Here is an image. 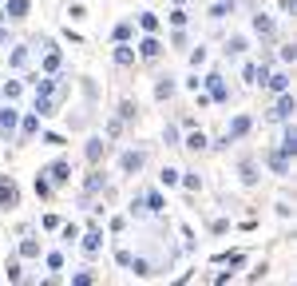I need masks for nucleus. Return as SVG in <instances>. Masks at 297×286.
<instances>
[{"label":"nucleus","instance_id":"cd10ccee","mask_svg":"<svg viewBox=\"0 0 297 286\" xmlns=\"http://www.w3.org/2000/svg\"><path fill=\"white\" fill-rule=\"evenodd\" d=\"M190 64H194V68H198V64H206V48H194V52H190Z\"/></svg>","mask_w":297,"mask_h":286},{"label":"nucleus","instance_id":"5701e85b","mask_svg":"<svg viewBox=\"0 0 297 286\" xmlns=\"http://www.w3.org/2000/svg\"><path fill=\"white\" fill-rule=\"evenodd\" d=\"M36 195H40V199H48V195H52V183H48V179H40V175H36Z\"/></svg>","mask_w":297,"mask_h":286},{"label":"nucleus","instance_id":"a211bd4d","mask_svg":"<svg viewBox=\"0 0 297 286\" xmlns=\"http://www.w3.org/2000/svg\"><path fill=\"white\" fill-rule=\"evenodd\" d=\"M269 88H273V91H285V88H289V75H285V72H278L273 80H269Z\"/></svg>","mask_w":297,"mask_h":286},{"label":"nucleus","instance_id":"2f4dec72","mask_svg":"<svg viewBox=\"0 0 297 286\" xmlns=\"http://www.w3.org/2000/svg\"><path fill=\"white\" fill-rule=\"evenodd\" d=\"M4 40H8V32H4V28H0V44H4Z\"/></svg>","mask_w":297,"mask_h":286},{"label":"nucleus","instance_id":"0eeeda50","mask_svg":"<svg viewBox=\"0 0 297 286\" xmlns=\"http://www.w3.org/2000/svg\"><path fill=\"white\" fill-rule=\"evenodd\" d=\"M139 167H143V155H139V151H127V155H123V171L131 175V171H139Z\"/></svg>","mask_w":297,"mask_h":286},{"label":"nucleus","instance_id":"aec40b11","mask_svg":"<svg viewBox=\"0 0 297 286\" xmlns=\"http://www.w3.org/2000/svg\"><path fill=\"white\" fill-rule=\"evenodd\" d=\"M20 255H40V242H32V239H24V242H20Z\"/></svg>","mask_w":297,"mask_h":286},{"label":"nucleus","instance_id":"4be33fe9","mask_svg":"<svg viewBox=\"0 0 297 286\" xmlns=\"http://www.w3.org/2000/svg\"><path fill=\"white\" fill-rule=\"evenodd\" d=\"M103 187V171H91L88 175V191H99Z\"/></svg>","mask_w":297,"mask_h":286},{"label":"nucleus","instance_id":"f8f14e48","mask_svg":"<svg viewBox=\"0 0 297 286\" xmlns=\"http://www.w3.org/2000/svg\"><path fill=\"white\" fill-rule=\"evenodd\" d=\"M99 246H103V235H99V231H91V235H88V242H83V251H88V255H95Z\"/></svg>","mask_w":297,"mask_h":286},{"label":"nucleus","instance_id":"c756f323","mask_svg":"<svg viewBox=\"0 0 297 286\" xmlns=\"http://www.w3.org/2000/svg\"><path fill=\"white\" fill-rule=\"evenodd\" d=\"M24 60H28V52H24V48H16V52H12V68H20Z\"/></svg>","mask_w":297,"mask_h":286},{"label":"nucleus","instance_id":"f257e3e1","mask_svg":"<svg viewBox=\"0 0 297 286\" xmlns=\"http://www.w3.org/2000/svg\"><path fill=\"white\" fill-rule=\"evenodd\" d=\"M20 203V187L12 179H0V207H16Z\"/></svg>","mask_w":297,"mask_h":286},{"label":"nucleus","instance_id":"6ab92c4d","mask_svg":"<svg viewBox=\"0 0 297 286\" xmlns=\"http://www.w3.org/2000/svg\"><path fill=\"white\" fill-rule=\"evenodd\" d=\"M56 68H59V52L52 48V52L44 56V72H56Z\"/></svg>","mask_w":297,"mask_h":286},{"label":"nucleus","instance_id":"c85d7f7f","mask_svg":"<svg viewBox=\"0 0 297 286\" xmlns=\"http://www.w3.org/2000/svg\"><path fill=\"white\" fill-rule=\"evenodd\" d=\"M4 96H8V100H16V96H20V84H16V80H8V84H4Z\"/></svg>","mask_w":297,"mask_h":286},{"label":"nucleus","instance_id":"9d476101","mask_svg":"<svg viewBox=\"0 0 297 286\" xmlns=\"http://www.w3.org/2000/svg\"><path fill=\"white\" fill-rule=\"evenodd\" d=\"M182 147H190V151H202V147H206V136H202V131H190Z\"/></svg>","mask_w":297,"mask_h":286},{"label":"nucleus","instance_id":"4468645a","mask_svg":"<svg viewBox=\"0 0 297 286\" xmlns=\"http://www.w3.org/2000/svg\"><path fill=\"white\" fill-rule=\"evenodd\" d=\"M155 96H159V100H166V96H175V84H171V75H166V80H159V88H155Z\"/></svg>","mask_w":297,"mask_h":286},{"label":"nucleus","instance_id":"b1692460","mask_svg":"<svg viewBox=\"0 0 297 286\" xmlns=\"http://www.w3.org/2000/svg\"><path fill=\"white\" fill-rule=\"evenodd\" d=\"M36 127H40V120H36V116H28V120H24V139L36 136Z\"/></svg>","mask_w":297,"mask_h":286},{"label":"nucleus","instance_id":"f03ea898","mask_svg":"<svg viewBox=\"0 0 297 286\" xmlns=\"http://www.w3.org/2000/svg\"><path fill=\"white\" fill-rule=\"evenodd\" d=\"M12 131H16V107H0V136L12 139Z\"/></svg>","mask_w":297,"mask_h":286},{"label":"nucleus","instance_id":"393cba45","mask_svg":"<svg viewBox=\"0 0 297 286\" xmlns=\"http://www.w3.org/2000/svg\"><path fill=\"white\" fill-rule=\"evenodd\" d=\"M127 266H131L135 274H151V266H147V262H143V258H131V262H127Z\"/></svg>","mask_w":297,"mask_h":286},{"label":"nucleus","instance_id":"a878e982","mask_svg":"<svg viewBox=\"0 0 297 286\" xmlns=\"http://www.w3.org/2000/svg\"><path fill=\"white\" fill-rule=\"evenodd\" d=\"M175 183H178V171H175V167H166V171H163V187H175Z\"/></svg>","mask_w":297,"mask_h":286},{"label":"nucleus","instance_id":"7ed1b4c3","mask_svg":"<svg viewBox=\"0 0 297 286\" xmlns=\"http://www.w3.org/2000/svg\"><path fill=\"white\" fill-rule=\"evenodd\" d=\"M44 175H52L56 183H68V179H72V163H68V159H56V163L48 167Z\"/></svg>","mask_w":297,"mask_h":286},{"label":"nucleus","instance_id":"ddd939ff","mask_svg":"<svg viewBox=\"0 0 297 286\" xmlns=\"http://www.w3.org/2000/svg\"><path fill=\"white\" fill-rule=\"evenodd\" d=\"M99 155H103V139H91V143H88V159H91V163H99Z\"/></svg>","mask_w":297,"mask_h":286},{"label":"nucleus","instance_id":"9b49d317","mask_svg":"<svg viewBox=\"0 0 297 286\" xmlns=\"http://www.w3.org/2000/svg\"><path fill=\"white\" fill-rule=\"evenodd\" d=\"M226 12H234V0H218V4L210 8V16H214V20H222Z\"/></svg>","mask_w":297,"mask_h":286},{"label":"nucleus","instance_id":"6e6552de","mask_svg":"<svg viewBox=\"0 0 297 286\" xmlns=\"http://www.w3.org/2000/svg\"><path fill=\"white\" fill-rule=\"evenodd\" d=\"M139 52H143V60H155V56H159V52H163V48H159V40H143V44H139Z\"/></svg>","mask_w":297,"mask_h":286},{"label":"nucleus","instance_id":"39448f33","mask_svg":"<svg viewBox=\"0 0 297 286\" xmlns=\"http://www.w3.org/2000/svg\"><path fill=\"white\" fill-rule=\"evenodd\" d=\"M202 84H210V96H214L218 104H222V100H230V91L222 88V75H210V80H202Z\"/></svg>","mask_w":297,"mask_h":286},{"label":"nucleus","instance_id":"f3484780","mask_svg":"<svg viewBox=\"0 0 297 286\" xmlns=\"http://www.w3.org/2000/svg\"><path fill=\"white\" fill-rule=\"evenodd\" d=\"M147 211H155V215L163 211V195H159V191H151V195H147Z\"/></svg>","mask_w":297,"mask_h":286},{"label":"nucleus","instance_id":"dca6fc26","mask_svg":"<svg viewBox=\"0 0 297 286\" xmlns=\"http://www.w3.org/2000/svg\"><path fill=\"white\" fill-rule=\"evenodd\" d=\"M115 64H119V68L135 64V52H131V48H119V52H115Z\"/></svg>","mask_w":297,"mask_h":286},{"label":"nucleus","instance_id":"1a4fd4ad","mask_svg":"<svg viewBox=\"0 0 297 286\" xmlns=\"http://www.w3.org/2000/svg\"><path fill=\"white\" fill-rule=\"evenodd\" d=\"M273 116H278V120H289V116H293V96H285V91H282V104H278Z\"/></svg>","mask_w":297,"mask_h":286},{"label":"nucleus","instance_id":"423d86ee","mask_svg":"<svg viewBox=\"0 0 297 286\" xmlns=\"http://www.w3.org/2000/svg\"><path fill=\"white\" fill-rule=\"evenodd\" d=\"M24 12H28V0H8V8H4V20H20Z\"/></svg>","mask_w":297,"mask_h":286},{"label":"nucleus","instance_id":"bb28decb","mask_svg":"<svg viewBox=\"0 0 297 286\" xmlns=\"http://www.w3.org/2000/svg\"><path fill=\"white\" fill-rule=\"evenodd\" d=\"M127 36H131V24H127V20H123V24H119V28H115V40H119V44H123V40H127Z\"/></svg>","mask_w":297,"mask_h":286},{"label":"nucleus","instance_id":"2eb2a0df","mask_svg":"<svg viewBox=\"0 0 297 286\" xmlns=\"http://www.w3.org/2000/svg\"><path fill=\"white\" fill-rule=\"evenodd\" d=\"M139 24H143L147 32H159V16H155V12H143V16H139Z\"/></svg>","mask_w":297,"mask_h":286},{"label":"nucleus","instance_id":"7c9ffc66","mask_svg":"<svg viewBox=\"0 0 297 286\" xmlns=\"http://www.w3.org/2000/svg\"><path fill=\"white\" fill-rule=\"evenodd\" d=\"M171 24H175V28H182V24H186V12H182V8H178V12H171Z\"/></svg>","mask_w":297,"mask_h":286},{"label":"nucleus","instance_id":"412c9836","mask_svg":"<svg viewBox=\"0 0 297 286\" xmlns=\"http://www.w3.org/2000/svg\"><path fill=\"white\" fill-rule=\"evenodd\" d=\"M253 28L262 32V36H269V32H273V20H266V16H258V20H253Z\"/></svg>","mask_w":297,"mask_h":286},{"label":"nucleus","instance_id":"20e7f679","mask_svg":"<svg viewBox=\"0 0 297 286\" xmlns=\"http://www.w3.org/2000/svg\"><path fill=\"white\" fill-rule=\"evenodd\" d=\"M246 131H250V116H238V120L230 123V131H226V143H230V139H242Z\"/></svg>","mask_w":297,"mask_h":286}]
</instances>
